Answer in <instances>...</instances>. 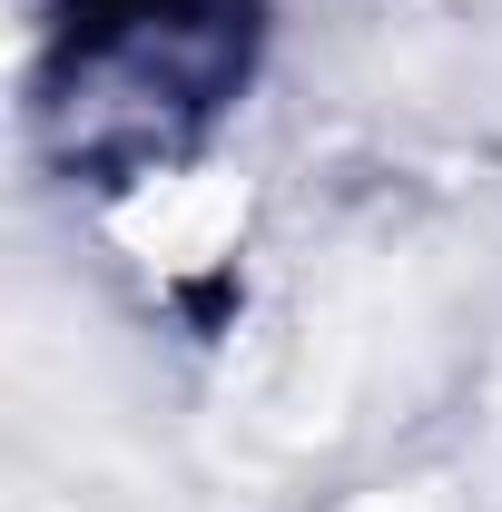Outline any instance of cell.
I'll return each instance as SVG.
<instances>
[{
	"label": "cell",
	"mask_w": 502,
	"mask_h": 512,
	"mask_svg": "<svg viewBox=\"0 0 502 512\" xmlns=\"http://www.w3.org/2000/svg\"><path fill=\"white\" fill-rule=\"evenodd\" d=\"M256 60V0H60L40 50V138L69 178L188 158Z\"/></svg>",
	"instance_id": "obj_1"
}]
</instances>
